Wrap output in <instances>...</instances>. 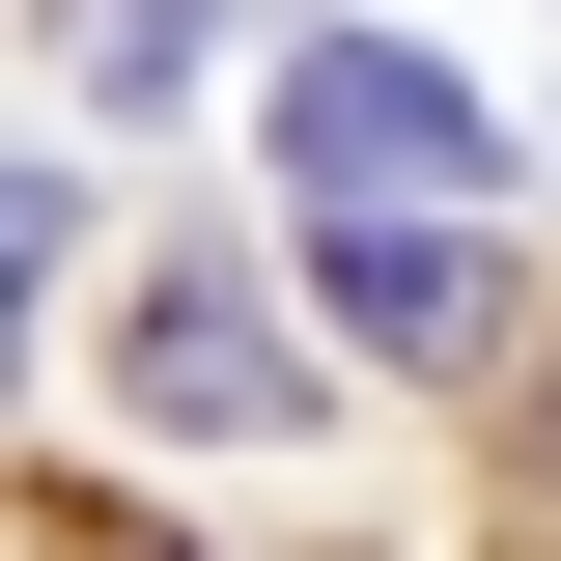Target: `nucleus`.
<instances>
[{"mask_svg": "<svg viewBox=\"0 0 561 561\" xmlns=\"http://www.w3.org/2000/svg\"><path fill=\"white\" fill-rule=\"evenodd\" d=\"M57 225H84L57 169H0V309H28V280H57Z\"/></svg>", "mask_w": 561, "mask_h": 561, "instance_id": "39448f33", "label": "nucleus"}, {"mask_svg": "<svg viewBox=\"0 0 561 561\" xmlns=\"http://www.w3.org/2000/svg\"><path fill=\"white\" fill-rule=\"evenodd\" d=\"M337 337L365 365H478L505 337V253H478V225H337Z\"/></svg>", "mask_w": 561, "mask_h": 561, "instance_id": "7ed1b4c3", "label": "nucleus"}, {"mask_svg": "<svg viewBox=\"0 0 561 561\" xmlns=\"http://www.w3.org/2000/svg\"><path fill=\"white\" fill-rule=\"evenodd\" d=\"M140 421H169V449H253V421H309V337H280L253 280H140Z\"/></svg>", "mask_w": 561, "mask_h": 561, "instance_id": "f03ea898", "label": "nucleus"}, {"mask_svg": "<svg viewBox=\"0 0 561 561\" xmlns=\"http://www.w3.org/2000/svg\"><path fill=\"white\" fill-rule=\"evenodd\" d=\"M280 169H309L337 225H449V197L505 169V113H478L449 57H393V28H309V57H280Z\"/></svg>", "mask_w": 561, "mask_h": 561, "instance_id": "f257e3e1", "label": "nucleus"}, {"mask_svg": "<svg viewBox=\"0 0 561 561\" xmlns=\"http://www.w3.org/2000/svg\"><path fill=\"white\" fill-rule=\"evenodd\" d=\"M197 28H225V0H84V84H169Z\"/></svg>", "mask_w": 561, "mask_h": 561, "instance_id": "20e7f679", "label": "nucleus"}]
</instances>
